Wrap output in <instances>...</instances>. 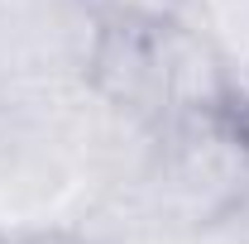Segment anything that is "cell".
<instances>
[{
  "label": "cell",
  "instance_id": "7a4b0ae2",
  "mask_svg": "<svg viewBox=\"0 0 249 244\" xmlns=\"http://www.w3.org/2000/svg\"><path fill=\"white\" fill-rule=\"evenodd\" d=\"M249 173V101L235 110H192L163 124L144 196L163 206L187 235H196L211 215L240 192Z\"/></svg>",
  "mask_w": 249,
  "mask_h": 244
},
{
  "label": "cell",
  "instance_id": "277c9868",
  "mask_svg": "<svg viewBox=\"0 0 249 244\" xmlns=\"http://www.w3.org/2000/svg\"><path fill=\"white\" fill-rule=\"evenodd\" d=\"M154 34V53L163 67V87H168V110L173 115H192V110H235L245 105L249 91L235 77V67L225 62L216 38L201 29V19L187 5L182 15L149 24ZM168 115V120H173Z\"/></svg>",
  "mask_w": 249,
  "mask_h": 244
},
{
  "label": "cell",
  "instance_id": "3957f363",
  "mask_svg": "<svg viewBox=\"0 0 249 244\" xmlns=\"http://www.w3.org/2000/svg\"><path fill=\"white\" fill-rule=\"evenodd\" d=\"M101 0H0V77L5 72H67L87 77Z\"/></svg>",
  "mask_w": 249,
  "mask_h": 244
},
{
  "label": "cell",
  "instance_id": "52a82bcc",
  "mask_svg": "<svg viewBox=\"0 0 249 244\" xmlns=\"http://www.w3.org/2000/svg\"><path fill=\"white\" fill-rule=\"evenodd\" d=\"M10 244H87L72 225H38V230H10Z\"/></svg>",
  "mask_w": 249,
  "mask_h": 244
},
{
  "label": "cell",
  "instance_id": "8992f818",
  "mask_svg": "<svg viewBox=\"0 0 249 244\" xmlns=\"http://www.w3.org/2000/svg\"><path fill=\"white\" fill-rule=\"evenodd\" d=\"M192 244H249V173L240 182V192L192 235Z\"/></svg>",
  "mask_w": 249,
  "mask_h": 244
},
{
  "label": "cell",
  "instance_id": "30bf717a",
  "mask_svg": "<svg viewBox=\"0 0 249 244\" xmlns=\"http://www.w3.org/2000/svg\"><path fill=\"white\" fill-rule=\"evenodd\" d=\"M245 91H249V87H245Z\"/></svg>",
  "mask_w": 249,
  "mask_h": 244
},
{
  "label": "cell",
  "instance_id": "6da1fadb",
  "mask_svg": "<svg viewBox=\"0 0 249 244\" xmlns=\"http://www.w3.org/2000/svg\"><path fill=\"white\" fill-rule=\"evenodd\" d=\"M91 87L67 72L0 77V215L48 206L82 173V120Z\"/></svg>",
  "mask_w": 249,
  "mask_h": 244
},
{
  "label": "cell",
  "instance_id": "ba28073f",
  "mask_svg": "<svg viewBox=\"0 0 249 244\" xmlns=\"http://www.w3.org/2000/svg\"><path fill=\"white\" fill-rule=\"evenodd\" d=\"M0 244H10V240H5V235H0Z\"/></svg>",
  "mask_w": 249,
  "mask_h": 244
},
{
  "label": "cell",
  "instance_id": "5b68a950",
  "mask_svg": "<svg viewBox=\"0 0 249 244\" xmlns=\"http://www.w3.org/2000/svg\"><path fill=\"white\" fill-rule=\"evenodd\" d=\"M87 87L106 105H115V110H124L144 124H168V115H173L163 67H158V53H154V34L139 19H124V15L101 19L91 62H87Z\"/></svg>",
  "mask_w": 249,
  "mask_h": 244
},
{
  "label": "cell",
  "instance_id": "9c48e42d",
  "mask_svg": "<svg viewBox=\"0 0 249 244\" xmlns=\"http://www.w3.org/2000/svg\"><path fill=\"white\" fill-rule=\"evenodd\" d=\"M101 5H106V0H101Z\"/></svg>",
  "mask_w": 249,
  "mask_h": 244
}]
</instances>
